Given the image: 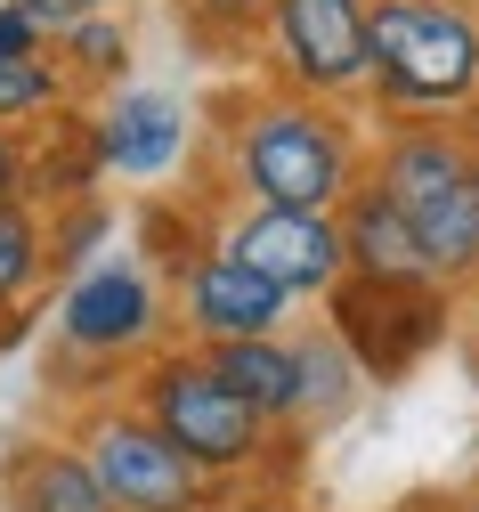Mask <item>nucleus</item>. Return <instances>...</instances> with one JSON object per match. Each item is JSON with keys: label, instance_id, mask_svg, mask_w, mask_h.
I'll use <instances>...</instances> for the list:
<instances>
[{"label": "nucleus", "instance_id": "nucleus-4", "mask_svg": "<svg viewBox=\"0 0 479 512\" xmlns=\"http://www.w3.org/2000/svg\"><path fill=\"white\" fill-rule=\"evenodd\" d=\"M366 179L415 220L431 277L471 293L479 285V122H382Z\"/></svg>", "mask_w": 479, "mask_h": 512}, {"label": "nucleus", "instance_id": "nucleus-13", "mask_svg": "<svg viewBox=\"0 0 479 512\" xmlns=\"http://www.w3.org/2000/svg\"><path fill=\"white\" fill-rule=\"evenodd\" d=\"M341 244H350V277H390V285L431 277V252H423L415 220H406L374 179L358 187L350 204H341Z\"/></svg>", "mask_w": 479, "mask_h": 512}, {"label": "nucleus", "instance_id": "nucleus-16", "mask_svg": "<svg viewBox=\"0 0 479 512\" xmlns=\"http://www.w3.org/2000/svg\"><path fill=\"white\" fill-rule=\"evenodd\" d=\"M65 114H82V98H74V82H65L57 49L0 57V131H17V139H41V131H57Z\"/></svg>", "mask_w": 479, "mask_h": 512}, {"label": "nucleus", "instance_id": "nucleus-8", "mask_svg": "<svg viewBox=\"0 0 479 512\" xmlns=\"http://www.w3.org/2000/svg\"><path fill=\"white\" fill-rule=\"evenodd\" d=\"M260 57L277 90L301 98H358L374 82V33H366V0H277V17L260 33Z\"/></svg>", "mask_w": 479, "mask_h": 512}, {"label": "nucleus", "instance_id": "nucleus-21", "mask_svg": "<svg viewBox=\"0 0 479 512\" xmlns=\"http://www.w3.org/2000/svg\"><path fill=\"white\" fill-rule=\"evenodd\" d=\"M0 204H33V139L0 131Z\"/></svg>", "mask_w": 479, "mask_h": 512}, {"label": "nucleus", "instance_id": "nucleus-17", "mask_svg": "<svg viewBox=\"0 0 479 512\" xmlns=\"http://www.w3.org/2000/svg\"><path fill=\"white\" fill-rule=\"evenodd\" d=\"M57 277L49 261V212L41 204H0V342L25 326L33 293Z\"/></svg>", "mask_w": 479, "mask_h": 512}, {"label": "nucleus", "instance_id": "nucleus-20", "mask_svg": "<svg viewBox=\"0 0 479 512\" xmlns=\"http://www.w3.org/2000/svg\"><path fill=\"white\" fill-rule=\"evenodd\" d=\"M171 17H179L203 49H244V41L268 33L277 0H171Z\"/></svg>", "mask_w": 479, "mask_h": 512}, {"label": "nucleus", "instance_id": "nucleus-11", "mask_svg": "<svg viewBox=\"0 0 479 512\" xmlns=\"http://www.w3.org/2000/svg\"><path fill=\"white\" fill-rule=\"evenodd\" d=\"M0 496L9 512H114V496L98 488L90 456L65 431H33L0 456Z\"/></svg>", "mask_w": 479, "mask_h": 512}, {"label": "nucleus", "instance_id": "nucleus-7", "mask_svg": "<svg viewBox=\"0 0 479 512\" xmlns=\"http://www.w3.org/2000/svg\"><path fill=\"white\" fill-rule=\"evenodd\" d=\"M325 326L341 334V350L358 358L366 382H406L455 326H463V293L439 277L390 285V277H341L325 293Z\"/></svg>", "mask_w": 479, "mask_h": 512}, {"label": "nucleus", "instance_id": "nucleus-18", "mask_svg": "<svg viewBox=\"0 0 479 512\" xmlns=\"http://www.w3.org/2000/svg\"><path fill=\"white\" fill-rule=\"evenodd\" d=\"M293 350H301V439H317V431H333V423H350V407H358V358L341 350V334L333 326H301L293 334Z\"/></svg>", "mask_w": 479, "mask_h": 512}, {"label": "nucleus", "instance_id": "nucleus-5", "mask_svg": "<svg viewBox=\"0 0 479 512\" xmlns=\"http://www.w3.org/2000/svg\"><path fill=\"white\" fill-rule=\"evenodd\" d=\"M374 106L390 122H479V9L471 0H366Z\"/></svg>", "mask_w": 479, "mask_h": 512}, {"label": "nucleus", "instance_id": "nucleus-23", "mask_svg": "<svg viewBox=\"0 0 479 512\" xmlns=\"http://www.w3.org/2000/svg\"><path fill=\"white\" fill-rule=\"evenodd\" d=\"M228 512H309V504H293V488H236Z\"/></svg>", "mask_w": 479, "mask_h": 512}, {"label": "nucleus", "instance_id": "nucleus-1", "mask_svg": "<svg viewBox=\"0 0 479 512\" xmlns=\"http://www.w3.org/2000/svg\"><path fill=\"white\" fill-rule=\"evenodd\" d=\"M220 179L236 204H285V212H341L366 187L374 147L341 106L301 90H252L220 98Z\"/></svg>", "mask_w": 479, "mask_h": 512}, {"label": "nucleus", "instance_id": "nucleus-9", "mask_svg": "<svg viewBox=\"0 0 479 512\" xmlns=\"http://www.w3.org/2000/svg\"><path fill=\"white\" fill-rule=\"evenodd\" d=\"M212 244L228 261H244L252 277L285 285L293 301H325L350 277V244H341V212H285V204H236L212 212Z\"/></svg>", "mask_w": 479, "mask_h": 512}, {"label": "nucleus", "instance_id": "nucleus-10", "mask_svg": "<svg viewBox=\"0 0 479 512\" xmlns=\"http://www.w3.org/2000/svg\"><path fill=\"white\" fill-rule=\"evenodd\" d=\"M171 285V317H179V342L195 350H220V342H260V334H293V293L252 277L244 261H228V252H195L187 269L163 277Z\"/></svg>", "mask_w": 479, "mask_h": 512}, {"label": "nucleus", "instance_id": "nucleus-14", "mask_svg": "<svg viewBox=\"0 0 479 512\" xmlns=\"http://www.w3.org/2000/svg\"><path fill=\"white\" fill-rule=\"evenodd\" d=\"M203 366H212L228 391L252 407V415H268L277 431H293V423H301V350H293V334L220 342V350H203Z\"/></svg>", "mask_w": 479, "mask_h": 512}, {"label": "nucleus", "instance_id": "nucleus-28", "mask_svg": "<svg viewBox=\"0 0 479 512\" xmlns=\"http://www.w3.org/2000/svg\"><path fill=\"white\" fill-rule=\"evenodd\" d=\"M455 512H463V504H455Z\"/></svg>", "mask_w": 479, "mask_h": 512}, {"label": "nucleus", "instance_id": "nucleus-25", "mask_svg": "<svg viewBox=\"0 0 479 512\" xmlns=\"http://www.w3.org/2000/svg\"><path fill=\"white\" fill-rule=\"evenodd\" d=\"M0 17H33V0H0ZM41 25V17H33Z\"/></svg>", "mask_w": 479, "mask_h": 512}, {"label": "nucleus", "instance_id": "nucleus-15", "mask_svg": "<svg viewBox=\"0 0 479 512\" xmlns=\"http://www.w3.org/2000/svg\"><path fill=\"white\" fill-rule=\"evenodd\" d=\"M106 179V147H98V114H65L57 131L33 139V204L65 212V204H90Z\"/></svg>", "mask_w": 479, "mask_h": 512}, {"label": "nucleus", "instance_id": "nucleus-22", "mask_svg": "<svg viewBox=\"0 0 479 512\" xmlns=\"http://www.w3.org/2000/svg\"><path fill=\"white\" fill-rule=\"evenodd\" d=\"M114 9V0H33V17L49 25V41L65 33V25H82V17H106Z\"/></svg>", "mask_w": 479, "mask_h": 512}, {"label": "nucleus", "instance_id": "nucleus-12", "mask_svg": "<svg viewBox=\"0 0 479 512\" xmlns=\"http://www.w3.org/2000/svg\"><path fill=\"white\" fill-rule=\"evenodd\" d=\"M98 147H106V171L122 179H163L187 147V114L163 90H114L98 106Z\"/></svg>", "mask_w": 479, "mask_h": 512}, {"label": "nucleus", "instance_id": "nucleus-26", "mask_svg": "<svg viewBox=\"0 0 479 512\" xmlns=\"http://www.w3.org/2000/svg\"><path fill=\"white\" fill-rule=\"evenodd\" d=\"M463 512H479V480H471V496H463Z\"/></svg>", "mask_w": 479, "mask_h": 512}, {"label": "nucleus", "instance_id": "nucleus-19", "mask_svg": "<svg viewBox=\"0 0 479 512\" xmlns=\"http://www.w3.org/2000/svg\"><path fill=\"white\" fill-rule=\"evenodd\" d=\"M57 66H65V82H74V98H114L122 90V74H130V17L122 9H106V17H82V25H65L57 41Z\"/></svg>", "mask_w": 479, "mask_h": 512}, {"label": "nucleus", "instance_id": "nucleus-6", "mask_svg": "<svg viewBox=\"0 0 479 512\" xmlns=\"http://www.w3.org/2000/svg\"><path fill=\"white\" fill-rule=\"evenodd\" d=\"M65 439L90 456L98 488L114 496V512H228V496H236L228 480H212L195 456H179V447H171L139 407H130L122 391L74 407Z\"/></svg>", "mask_w": 479, "mask_h": 512}, {"label": "nucleus", "instance_id": "nucleus-3", "mask_svg": "<svg viewBox=\"0 0 479 512\" xmlns=\"http://www.w3.org/2000/svg\"><path fill=\"white\" fill-rule=\"evenodd\" d=\"M130 407H139L179 456H195L212 480L228 488H285L293 464H301V431H277L268 415H252L228 382L203 366L195 342H171L155 366L130 374Z\"/></svg>", "mask_w": 479, "mask_h": 512}, {"label": "nucleus", "instance_id": "nucleus-24", "mask_svg": "<svg viewBox=\"0 0 479 512\" xmlns=\"http://www.w3.org/2000/svg\"><path fill=\"white\" fill-rule=\"evenodd\" d=\"M463 334H471V350H479V285L463 293Z\"/></svg>", "mask_w": 479, "mask_h": 512}, {"label": "nucleus", "instance_id": "nucleus-2", "mask_svg": "<svg viewBox=\"0 0 479 512\" xmlns=\"http://www.w3.org/2000/svg\"><path fill=\"white\" fill-rule=\"evenodd\" d=\"M179 342V317H171V285L147 252H106L90 261L74 285L57 293L49 317V391L65 399V415L130 391V374L155 366Z\"/></svg>", "mask_w": 479, "mask_h": 512}, {"label": "nucleus", "instance_id": "nucleus-27", "mask_svg": "<svg viewBox=\"0 0 479 512\" xmlns=\"http://www.w3.org/2000/svg\"><path fill=\"white\" fill-rule=\"evenodd\" d=\"M471 9H479V0H471Z\"/></svg>", "mask_w": 479, "mask_h": 512}]
</instances>
